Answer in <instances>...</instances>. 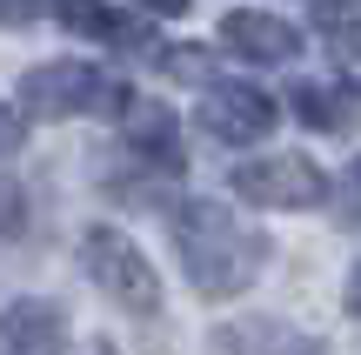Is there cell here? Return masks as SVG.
Masks as SVG:
<instances>
[{"label": "cell", "instance_id": "cell-1", "mask_svg": "<svg viewBox=\"0 0 361 355\" xmlns=\"http://www.w3.org/2000/svg\"><path fill=\"white\" fill-rule=\"evenodd\" d=\"M174 248L188 262V282L201 295H241L268 262V241L221 201H188L174 215Z\"/></svg>", "mask_w": 361, "mask_h": 355}, {"label": "cell", "instance_id": "cell-2", "mask_svg": "<svg viewBox=\"0 0 361 355\" xmlns=\"http://www.w3.org/2000/svg\"><path fill=\"white\" fill-rule=\"evenodd\" d=\"M20 107H27L34 121L121 114L128 94H121V80H107L101 67H87V61H47V67H34V74L20 80Z\"/></svg>", "mask_w": 361, "mask_h": 355}, {"label": "cell", "instance_id": "cell-3", "mask_svg": "<svg viewBox=\"0 0 361 355\" xmlns=\"http://www.w3.org/2000/svg\"><path fill=\"white\" fill-rule=\"evenodd\" d=\"M80 268H87V282L107 302H121L128 315H154L161 308V282H154V268H147V255L134 248L128 235H114V228H87V235H80Z\"/></svg>", "mask_w": 361, "mask_h": 355}, {"label": "cell", "instance_id": "cell-4", "mask_svg": "<svg viewBox=\"0 0 361 355\" xmlns=\"http://www.w3.org/2000/svg\"><path fill=\"white\" fill-rule=\"evenodd\" d=\"M234 195L261 201V208H314L328 195V174L301 155H268V161L234 168Z\"/></svg>", "mask_w": 361, "mask_h": 355}, {"label": "cell", "instance_id": "cell-5", "mask_svg": "<svg viewBox=\"0 0 361 355\" xmlns=\"http://www.w3.org/2000/svg\"><path fill=\"white\" fill-rule=\"evenodd\" d=\"M201 128L214 141H261L274 128V101L261 88H247V80H214L201 94Z\"/></svg>", "mask_w": 361, "mask_h": 355}, {"label": "cell", "instance_id": "cell-6", "mask_svg": "<svg viewBox=\"0 0 361 355\" xmlns=\"http://www.w3.org/2000/svg\"><path fill=\"white\" fill-rule=\"evenodd\" d=\"M221 47L241 54V61H268V67H281V61H295V54H301V34H295L288 20H274V13L241 7V13H228V20H221Z\"/></svg>", "mask_w": 361, "mask_h": 355}, {"label": "cell", "instance_id": "cell-7", "mask_svg": "<svg viewBox=\"0 0 361 355\" xmlns=\"http://www.w3.org/2000/svg\"><path fill=\"white\" fill-rule=\"evenodd\" d=\"M121 114H128V141H134V155L161 161V168H180V141H174L180 121H174L161 101H128Z\"/></svg>", "mask_w": 361, "mask_h": 355}, {"label": "cell", "instance_id": "cell-8", "mask_svg": "<svg viewBox=\"0 0 361 355\" xmlns=\"http://www.w3.org/2000/svg\"><path fill=\"white\" fill-rule=\"evenodd\" d=\"M0 342L7 349H61L67 342V315L54 302H13L0 315Z\"/></svg>", "mask_w": 361, "mask_h": 355}, {"label": "cell", "instance_id": "cell-9", "mask_svg": "<svg viewBox=\"0 0 361 355\" xmlns=\"http://www.w3.org/2000/svg\"><path fill=\"white\" fill-rule=\"evenodd\" d=\"M314 27H322L328 47L341 54V67L361 74V0H322V7H314Z\"/></svg>", "mask_w": 361, "mask_h": 355}, {"label": "cell", "instance_id": "cell-10", "mask_svg": "<svg viewBox=\"0 0 361 355\" xmlns=\"http://www.w3.org/2000/svg\"><path fill=\"white\" fill-rule=\"evenodd\" d=\"M61 20L74 27V34H101L114 40V47H134V20H121V13H107V0H61Z\"/></svg>", "mask_w": 361, "mask_h": 355}, {"label": "cell", "instance_id": "cell-11", "mask_svg": "<svg viewBox=\"0 0 361 355\" xmlns=\"http://www.w3.org/2000/svg\"><path fill=\"white\" fill-rule=\"evenodd\" d=\"M295 114L308 121V128H348V121H355V101H348V94H335V88H322V80H301V88H295Z\"/></svg>", "mask_w": 361, "mask_h": 355}, {"label": "cell", "instance_id": "cell-12", "mask_svg": "<svg viewBox=\"0 0 361 355\" xmlns=\"http://www.w3.org/2000/svg\"><path fill=\"white\" fill-rule=\"evenodd\" d=\"M20 215H27L20 188H13V181H0V235H13V228H20Z\"/></svg>", "mask_w": 361, "mask_h": 355}, {"label": "cell", "instance_id": "cell-13", "mask_svg": "<svg viewBox=\"0 0 361 355\" xmlns=\"http://www.w3.org/2000/svg\"><path fill=\"white\" fill-rule=\"evenodd\" d=\"M40 13V0H0V27H27Z\"/></svg>", "mask_w": 361, "mask_h": 355}, {"label": "cell", "instance_id": "cell-14", "mask_svg": "<svg viewBox=\"0 0 361 355\" xmlns=\"http://www.w3.org/2000/svg\"><path fill=\"white\" fill-rule=\"evenodd\" d=\"M13 148H20V114L0 101V155H13Z\"/></svg>", "mask_w": 361, "mask_h": 355}, {"label": "cell", "instance_id": "cell-15", "mask_svg": "<svg viewBox=\"0 0 361 355\" xmlns=\"http://www.w3.org/2000/svg\"><path fill=\"white\" fill-rule=\"evenodd\" d=\"M147 13H161V20H180V13H188V0H141Z\"/></svg>", "mask_w": 361, "mask_h": 355}, {"label": "cell", "instance_id": "cell-16", "mask_svg": "<svg viewBox=\"0 0 361 355\" xmlns=\"http://www.w3.org/2000/svg\"><path fill=\"white\" fill-rule=\"evenodd\" d=\"M348 308L361 315V262H355V275H348Z\"/></svg>", "mask_w": 361, "mask_h": 355}, {"label": "cell", "instance_id": "cell-17", "mask_svg": "<svg viewBox=\"0 0 361 355\" xmlns=\"http://www.w3.org/2000/svg\"><path fill=\"white\" fill-rule=\"evenodd\" d=\"M355 181H361V161H355Z\"/></svg>", "mask_w": 361, "mask_h": 355}]
</instances>
